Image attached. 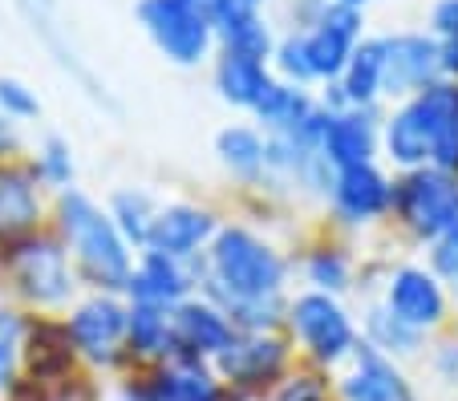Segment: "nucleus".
<instances>
[{
  "instance_id": "nucleus-14",
  "label": "nucleus",
  "mask_w": 458,
  "mask_h": 401,
  "mask_svg": "<svg viewBox=\"0 0 458 401\" xmlns=\"http://www.w3.org/2000/svg\"><path fill=\"white\" fill-rule=\"evenodd\" d=\"M171 332L182 349H195V353L232 349V324L224 321L219 308H208V305H179L171 316Z\"/></svg>"
},
{
  "instance_id": "nucleus-27",
  "label": "nucleus",
  "mask_w": 458,
  "mask_h": 401,
  "mask_svg": "<svg viewBox=\"0 0 458 401\" xmlns=\"http://www.w3.org/2000/svg\"><path fill=\"white\" fill-rule=\"evenodd\" d=\"M114 211H118V219H122V231H126L130 239L147 244V239H150V227H155V215H150V199H147V195L122 191L118 199H114Z\"/></svg>"
},
{
  "instance_id": "nucleus-33",
  "label": "nucleus",
  "mask_w": 458,
  "mask_h": 401,
  "mask_svg": "<svg viewBox=\"0 0 458 401\" xmlns=\"http://www.w3.org/2000/svg\"><path fill=\"white\" fill-rule=\"evenodd\" d=\"M280 70L293 73V78H312L309 57H304V37H288V41L280 45Z\"/></svg>"
},
{
  "instance_id": "nucleus-15",
  "label": "nucleus",
  "mask_w": 458,
  "mask_h": 401,
  "mask_svg": "<svg viewBox=\"0 0 458 401\" xmlns=\"http://www.w3.org/2000/svg\"><path fill=\"white\" fill-rule=\"evenodd\" d=\"M345 401H410V393L406 381L398 377V369L389 365L381 353H373L369 345H361L353 377H345Z\"/></svg>"
},
{
  "instance_id": "nucleus-10",
  "label": "nucleus",
  "mask_w": 458,
  "mask_h": 401,
  "mask_svg": "<svg viewBox=\"0 0 458 401\" xmlns=\"http://www.w3.org/2000/svg\"><path fill=\"white\" fill-rule=\"evenodd\" d=\"M386 142H389V155L406 166H418L430 158V150H434V102L426 89L406 105V110L394 113Z\"/></svg>"
},
{
  "instance_id": "nucleus-37",
  "label": "nucleus",
  "mask_w": 458,
  "mask_h": 401,
  "mask_svg": "<svg viewBox=\"0 0 458 401\" xmlns=\"http://www.w3.org/2000/svg\"><path fill=\"white\" fill-rule=\"evenodd\" d=\"M4 146H13V126L4 122V113H0V150Z\"/></svg>"
},
{
  "instance_id": "nucleus-3",
  "label": "nucleus",
  "mask_w": 458,
  "mask_h": 401,
  "mask_svg": "<svg viewBox=\"0 0 458 401\" xmlns=\"http://www.w3.org/2000/svg\"><path fill=\"white\" fill-rule=\"evenodd\" d=\"M139 17L155 45L179 65L203 62L211 45V21L199 0H142Z\"/></svg>"
},
{
  "instance_id": "nucleus-36",
  "label": "nucleus",
  "mask_w": 458,
  "mask_h": 401,
  "mask_svg": "<svg viewBox=\"0 0 458 401\" xmlns=\"http://www.w3.org/2000/svg\"><path fill=\"white\" fill-rule=\"evenodd\" d=\"M280 401H325V397H320V389L309 381V377H301V381H293L284 393H280Z\"/></svg>"
},
{
  "instance_id": "nucleus-11",
  "label": "nucleus",
  "mask_w": 458,
  "mask_h": 401,
  "mask_svg": "<svg viewBox=\"0 0 458 401\" xmlns=\"http://www.w3.org/2000/svg\"><path fill=\"white\" fill-rule=\"evenodd\" d=\"M126 329H130V313H122L114 300H89V305H81L70 321V337L98 361L114 357V345L122 340Z\"/></svg>"
},
{
  "instance_id": "nucleus-40",
  "label": "nucleus",
  "mask_w": 458,
  "mask_h": 401,
  "mask_svg": "<svg viewBox=\"0 0 458 401\" xmlns=\"http://www.w3.org/2000/svg\"><path fill=\"white\" fill-rule=\"evenodd\" d=\"M199 4H203V0H199Z\"/></svg>"
},
{
  "instance_id": "nucleus-1",
  "label": "nucleus",
  "mask_w": 458,
  "mask_h": 401,
  "mask_svg": "<svg viewBox=\"0 0 458 401\" xmlns=\"http://www.w3.org/2000/svg\"><path fill=\"white\" fill-rule=\"evenodd\" d=\"M61 211V227H65V236H70L73 252L81 255L86 272L110 288H126L130 284V255H126V244H122L118 227L94 207L81 191H65L57 203Z\"/></svg>"
},
{
  "instance_id": "nucleus-17",
  "label": "nucleus",
  "mask_w": 458,
  "mask_h": 401,
  "mask_svg": "<svg viewBox=\"0 0 458 401\" xmlns=\"http://www.w3.org/2000/svg\"><path fill=\"white\" fill-rule=\"evenodd\" d=\"M130 297L139 300V305H155V308H166L174 305V300L187 292V280H182L179 263L171 260V255L163 252H147V260H142V268L130 276Z\"/></svg>"
},
{
  "instance_id": "nucleus-23",
  "label": "nucleus",
  "mask_w": 458,
  "mask_h": 401,
  "mask_svg": "<svg viewBox=\"0 0 458 401\" xmlns=\"http://www.w3.org/2000/svg\"><path fill=\"white\" fill-rule=\"evenodd\" d=\"M37 223V195L25 175H0V236H17Z\"/></svg>"
},
{
  "instance_id": "nucleus-4",
  "label": "nucleus",
  "mask_w": 458,
  "mask_h": 401,
  "mask_svg": "<svg viewBox=\"0 0 458 401\" xmlns=\"http://www.w3.org/2000/svg\"><path fill=\"white\" fill-rule=\"evenodd\" d=\"M402 215L410 219L418 236H446L450 227H458V183L446 171H418L402 183Z\"/></svg>"
},
{
  "instance_id": "nucleus-16",
  "label": "nucleus",
  "mask_w": 458,
  "mask_h": 401,
  "mask_svg": "<svg viewBox=\"0 0 458 401\" xmlns=\"http://www.w3.org/2000/svg\"><path fill=\"white\" fill-rule=\"evenodd\" d=\"M320 150L341 171L365 166L373 155V126L365 122L361 113H333L329 126H325V138H320Z\"/></svg>"
},
{
  "instance_id": "nucleus-21",
  "label": "nucleus",
  "mask_w": 458,
  "mask_h": 401,
  "mask_svg": "<svg viewBox=\"0 0 458 401\" xmlns=\"http://www.w3.org/2000/svg\"><path fill=\"white\" fill-rule=\"evenodd\" d=\"M381 73H386V41H361L345 65V97L349 102H369L381 89Z\"/></svg>"
},
{
  "instance_id": "nucleus-29",
  "label": "nucleus",
  "mask_w": 458,
  "mask_h": 401,
  "mask_svg": "<svg viewBox=\"0 0 458 401\" xmlns=\"http://www.w3.org/2000/svg\"><path fill=\"white\" fill-rule=\"evenodd\" d=\"M17 345H21V321H17V313H0V385L9 381V373H13Z\"/></svg>"
},
{
  "instance_id": "nucleus-32",
  "label": "nucleus",
  "mask_w": 458,
  "mask_h": 401,
  "mask_svg": "<svg viewBox=\"0 0 458 401\" xmlns=\"http://www.w3.org/2000/svg\"><path fill=\"white\" fill-rule=\"evenodd\" d=\"M41 175L49 179V183H70V175H73V166H70V150L61 146L57 138L45 146V155H41Z\"/></svg>"
},
{
  "instance_id": "nucleus-30",
  "label": "nucleus",
  "mask_w": 458,
  "mask_h": 401,
  "mask_svg": "<svg viewBox=\"0 0 458 401\" xmlns=\"http://www.w3.org/2000/svg\"><path fill=\"white\" fill-rule=\"evenodd\" d=\"M309 276H312V284H320V288H345V260L333 252H320V255H312Z\"/></svg>"
},
{
  "instance_id": "nucleus-35",
  "label": "nucleus",
  "mask_w": 458,
  "mask_h": 401,
  "mask_svg": "<svg viewBox=\"0 0 458 401\" xmlns=\"http://www.w3.org/2000/svg\"><path fill=\"white\" fill-rule=\"evenodd\" d=\"M434 25L446 41H458V0H442L438 9H434Z\"/></svg>"
},
{
  "instance_id": "nucleus-22",
  "label": "nucleus",
  "mask_w": 458,
  "mask_h": 401,
  "mask_svg": "<svg viewBox=\"0 0 458 401\" xmlns=\"http://www.w3.org/2000/svg\"><path fill=\"white\" fill-rule=\"evenodd\" d=\"M147 401H219V389L199 369H166L142 393Z\"/></svg>"
},
{
  "instance_id": "nucleus-12",
  "label": "nucleus",
  "mask_w": 458,
  "mask_h": 401,
  "mask_svg": "<svg viewBox=\"0 0 458 401\" xmlns=\"http://www.w3.org/2000/svg\"><path fill=\"white\" fill-rule=\"evenodd\" d=\"M211 227H216V219L199 207H166L155 215L147 244H150V252H163L171 260H179V255L195 252L211 236Z\"/></svg>"
},
{
  "instance_id": "nucleus-24",
  "label": "nucleus",
  "mask_w": 458,
  "mask_h": 401,
  "mask_svg": "<svg viewBox=\"0 0 458 401\" xmlns=\"http://www.w3.org/2000/svg\"><path fill=\"white\" fill-rule=\"evenodd\" d=\"M256 113L264 118L268 126H276L280 134H288V130H296V126H304L312 118V105H309V97L301 94V89H293V86H272L268 94H264V102L256 105Z\"/></svg>"
},
{
  "instance_id": "nucleus-6",
  "label": "nucleus",
  "mask_w": 458,
  "mask_h": 401,
  "mask_svg": "<svg viewBox=\"0 0 458 401\" xmlns=\"http://www.w3.org/2000/svg\"><path fill=\"white\" fill-rule=\"evenodd\" d=\"M293 329L301 332V340L317 353L320 361H337L353 349V329H349V316L333 305L329 297H301L293 305Z\"/></svg>"
},
{
  "instance_id": "nucleus-19",
  "label": "nucleus",
  "mask_w": 458,
  "mask_h": 401,
  "mask_svg": "<svg viewBox=\"0 0 458 401\" xmlns=\"http://www.w3.org/2000/svg\"><path fill=\"white\" fill-rule=\"evenodd\" d=\"M386 203H389V187L369 163L349 166V171L337 175V207L349 219H369L377 211H386Z\"/></svg>"
},
{
  "instance_id": "nucleus-38",
  "label": "nucleus",
  "mask_w": 458,
  "mask_h": 401,
  "mask_svg": "<svg viewBox=\"0 0 458 401\" xmlns=\"http://www.w3.org/2000/svg\"><path fill=\"white\" fill-rule=\"evenodd\" d=\"M337 4H349V9H357V4H365V0H337Z\"/></svg>"
},
{
  "instance_id": "nucleus-13",
  "label": "nucleus",
  "mask_w": 458,
  "mask_h": 401,
  "mask_svg": "<svg viewBox=\"0 0 458 401\" xmlns=\"http://www.w3.org/2000/svg\"><path fill=\"white\" fill-rule=\"evenodd\" d=\"M203 13L208 21L224 33L227 49L251 53V57H264L268 53V29L259 25L256 4L251 0H203Z\"/></svg>"
},
{
  "instance_id": "nucleus-7",
  "label": "nucleus",
  "mask_w": 458,
  "mask_h": 401,
  "mask_svg": "<svg viewBox=\"0 0 458 401\" xmlns=\"http://www.w3.org/2000/svg\"><path fill=\"white\" fill-rule=\"evenodd\" d=\"M442 70V45L430 37H389L386 41V94H410V89L434 86V73Z\"/></svg>"
},
{
  "instance_id": "nucleus-31",
  "label": "nucleus",
  "mask_w": 458,
  "mask_h": 401,
  "mask_svg": "<svg viewBox=\"0 0 458 401\" xmlns=\"http://www.w3.org/2000/svg\"><path fill=\"white\" fill-rule=\"evenodd\" d=\"M0 110H4V113H17V118H33V113H37V97L29 94L21 81L0 78Z\"/></svg>"
},
{
  "instance_id": "nucleus-34",
  "label": "nucleus",
  "mask_w": 458,
  "mask_h": 401,
  "mask_svg": "<svg viewBox=\"0 0 458 401\" xmlns=\"http://www.w3.org/2000/svg\"><path fill=\"white\" fill-rule=\"evenodd\" d=\"M434 268L442 276L458 280V227H450L446 236H438V247H434Z\"/></svg>"
},
{
  "instance_id": "nucleus-8",
  "label": "nucleus",
  "mask_w": 458,
  "mask_h": 401,
  "mask_svg": "<svg viewBox=\"0 0 458 401\" xmlns=\"http://www.w3.org/2000/svg\"><path fill=\"white\" fill-rule=\"evenodd\" d=\"M17 280L21 288L37 300V305H57L70 297V268H65V252L49 239H33L21 244L17 252Z\"/></svg>"
},
{
  "instance_id": "nucleus-2",
  "label": "nucleus",
  "mask_w": 458,
  "mask_h": 401,
  "mask_svg": "<svg viewBox=\"0 0 458 401\" xmlns=\"http://www.w3.org/2000/svg\"><path fill=\"white\" fill-rule=\"evenodd\" d=\"M211 263H216L219 292H227V297H243V300L276 297L280 276H284L280 255L272 252L268 244H259L256 236H248L243 227H227V231H219Z\"/></svg>"
},
{
  "instance_id": "nucleus-25",
  "label": "nucleus",
  "mask_w": 458,
  "mask_h": 401,
  "mask_svg": "<svg viewBox=\"0 0 458 401\" xmlns=\"http://www.w3.org/2000/svg\"><path fill=\"white\" fill-rule=\"evenodd\" d=\"M130 340H134V349H142V353H163L166 349V340L174 337L171 329H166V316H163V308H155V305H139L134 313H130Z\"/></svg>"
},
{
  "instance_id": "nucleus-28",
  "label": "nucleus",
  "mask_w": 458,
  "mask_h": 401,
  "mask_svg": "<svg viewBox=\"0 0 458 401\" xmlns=\"http://www.w3.org/2000/svg\"><path fill=\"white\" fill-rule=\"evenodd\" d=\"M369 332L381 349H398L410 353L418 345V329H410L406 321H398L394 313H369Z\"/></svg>"
},
{
  "instance_id": "nucleus-5",
  "label": "nucleus",
  "mask_w": 458,
  "mask_h": 401,
  "mask_svg": "<svg viewBox=\"0 0 458 401\" xmlns=\"http://www.w3.org/2000/svg\"><path fill=\"white\" fill-rule=\"evenodd\" d=\"M357 29H361V17L349 4H333V9L320 13L317 29L304 37V57H309V70L317 78H337L345 73L349 57H353V41Z\"/></svg>"
},
{
  "instance_id": "nucleus-39",
  "label": "nucleus",
  "mask_w": 458,
  "mask_h": 401,
  "mask_svg": "<svg viewBox=\"0 0 458 401\" xmlns=\"http://www.w3.org/2000/svg\"><path fill=\"white\" fill-rule=\"evenodd\" d=\"M251 4H259V0H251Z\"/></svg>"
},
{
  "instance_id": "nucleus-26",
  "label": "nucleus",
  "mask_w": 458,
  "mask_h": 401,
  "mask_svg": "<svg viewBox=\"0 0 458 401\" xmlns=\"http://www.w3.org/2000/svg\"><path fill=\"white\" fill-rule=\"evenodd\" d=\"M219 155H224L227 166H235L243 175H251L259 163H268V146L251 130H224L219 134Z\"/></svg>"
},
{
  "instance_id": "nucleus-20",
  "label": "nucleus",
  "mask_w": 458,
  "mask_h": 401,
  "mask_svg": "<svg viewBox=\"0 0 458 401\" xmlns=\"http://www.w3.org/2000/svg\"><path fill=\"white\" fill-rule=\"evenodd\" d=\"M219 365L232 381H264L284 365V349L276 340L251 337V340H232V349L219 353Z\"/></svg>"
},
{
  "instance_id": "nucleus-18",
  "label": "nucleus",
  "mask_w": 458,
  "mask_h": 401,
  "mask_svg": "<svg viewBox=\"0 0 458 401\" xmlns=\"http://www.w3.org/2000/svg\"><path fill=\"white\" fill-rule=\"evenodd\" d=\"M219 89H224V97L235 105H259L264 94L272 89V81H268V73H264L259 57L227 49L224 62H219Z\"/></svg>"
},
{
  "instance_id": "nucleus-9",
  "label": "nucleus",
  "mask_w": 458,
  "mask_h": 401,
  "mask_svg": "<svg viewBox=\"0 0 458 401\" xmlns=\"http://www.w3.org/2000/svg\"><path fill=\"white\" fill-rule=\"evenodd\" d=\"M442 308H446L442 288L422 268H402L398 276H394V284H389V313L398 316V321H406L410 329H430V324H438Z\"/></svg>"
}]
</instances>
